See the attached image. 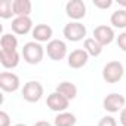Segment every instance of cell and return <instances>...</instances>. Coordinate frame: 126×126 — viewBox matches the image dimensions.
<instances>
[{
    "instance_id": "1",
    "label": "cell",
    "mask_w": 126,
    "mask_h": 126,
    "mask_svg": "<svg viewBox=\"0 0 126 126\" xmlns=\"http://www.w3.org/2000/svg\"><path fill=\"white\" fill-rule=\"evenodd\" d=\"M43 55H45V49L39 42H28L22 47V56L27 64H31V65L39 64L43 59Z\"/></svg>"
},
{
    "instance_id": "2",
    "label": "cell",
    "mask_w": 126,
    "mask_h": 126,
    "mask_svg": "<svg viewBox=\"0 0 126 126\" xmlns=\"http://www.w3.org/2000/svg\"><path fill=\"white\" fill-rule=\"evenodd\" d=\"M123 74H125V68H123V64L119 62V61H110L102 68V79L107 83H117V82H120Z\"/></svg>"
},
{
    "instance_id": "3",
    "label": "cell",
    "mask_w": 126,
    "mask_h": 126,
    "mask_svg": "<svg viewBox=\"0 0 126 126\" xmlns=\"http://www.w3.org/2000/svg\"><path fill=\"white\" fill-rule=\"evenodd\" d=\"M86 36V27L79 21H71L64 27V37L70 42H80Z\"/></svg>"
},
{
    "instance_id": "4",
    "label": "cell",
    "mask_w": 126,
    "mask_h": 126,
    "mask_svg": "<svg viewBox=\"0 0 126 126\" xmlns=\"http://www.w3.org/2000/svg\"><path fill=\"white\" fill-rule=\"evenodd\" d=\"M22 98L28 102H37L43 96V86L36 80H30L22 88Z\"/></svg>"
},
{
    "instance_id": "5",
    "label": "cell",
    "mask_w": 126,
    "mask_h": 126,
    "mask_svg": "<svg viewBox=\"0 0 126 126\" xmlns=\"http://www.w3.org/2000/svg\"><path fill=\"white\" fill-rule=\"evenodd\" d=\"M46 52H47V56L52 61H61L67 55V45L59 39L50 40L46 46Z\"/></svg>"
},
{
    "instance_id": "6",
    "label": "cell",
    "mask_w": 126,
    "mask_h": 126,
    "mask_svg": "<svg viewBox=\"0 0 126 126\" xmlns=\"http://www.w3.org/2000/svg\"><path fill=\"white\" fill-rule=\"evenodd\" d=\"M125 96L120 95V94H110L104 98L102 101V107L108 111V113H117V111H122L123 107H125Z\"/></svg>"
},
{
    "instance_id": "7",
    "label": "cell",
    "mask_w": 126,
    "mask_h": 126,
    "mask_svg": "<svg viewBox=\"0 0 126 126\" xmlns=\"http://www.w3.org/2000/svg\"><path fill=\"white\" fill-rule=\"evenodd\" d=\"M46 105H47L52 111H55V113H64V111L68 108L70 101H68L65 96L59 95L58 92H52V94L47 96V99H46Z\"/></svg>"
},
{
    "instance_id": "8",
    "label": "cell",
    "mask_w": 126,
    "mask_h": 126,
    "mask_svg": "<svg viewBox=\"0 0 126 126\" xmlns=\"http://www.w3.org/2000/svg\"><path fill=\"white\" fill-rule=\"evenodd\" d=\"M0 88L5 92H15L19 89V77L15 73L3 71L0 74Z\"/></svg>"
},
{
    "instance_id": "9",
    "label": "cell",
    "mask_w": 126,
    "mask_h": 126,
    "mask_svg": "<svg viewBox=\"0 0 126 126\" xmlns=\"http://www.w3.org/2000/svg\"><path fill=\"white\" fill-rule=\"evenodd\" d=\"M65 12L71 19L79 21L86 15V5L82 0H70L65 5Z\"/></svg>"
},
{
    "instance_id": "10",
    "label": "cell",
    "mask_w": 126,
    "mask_h": 126,
    "mask_svg": "<svg viewBox=\"0 0 126 126\" xmlns=\"http://www.w3.org/2000/svg\"><path fill=\"white\" fill-rule=\"evenodd\" d=\"M94 39H95L101 46L110 45V43L114 40V31H113V28L108 27V25H98V27H95V30H94Z\"/></svg>"
},
{
    "instance_id": "11",
    "label": "cell",
    "mask_w": 126,
    "mask_h": 126,
    "mask_svg": "<svg viewBox=\"0 0 126 126\" xmlns=\"http://www.w3.org/2000/svg\"><path fill=\"white\" fill-rule=\"evenodd\" d=\"M88 61H89V55L85 49H74L68 55V65L71 68H82L88 64Z\"/></svg>"
},
{
    "instance_id": "12",
    "label": "cell",
    "mask_w": 126,
    "mask_h": 126,
    "mask_svg": "<svg viewBox=\"0 0 126 126\" xmlns=\"http://www.w3.org/2000/svg\"><path fill=\"white\" fill-rule=\"evenodd\" d=\"M12 31L16 34H27L30 31H33V21L30 16H16L12 24Z\"/></svg>"
},
{
    "instance_id": "13",
    "label": "cell",
    "mask_w": 126,
    "mask_h": 126,
    "mask_svg": "<svg viewBox=\"0 0 126 126\" xmlns=\"http://www.w3.org/2000/svg\"><path fill=\"white\" fill-rule=\"evenodd\" d=\"M52 27L50 25H47V24H37L34 28H33V31H31V34H33V37H34V40L36 42H50V37H52Z\"/></svg>"
},
{
    "instance_id": "14",
    "label": "cell",
    "mask_w": 126,
    "mask_h": 126,
    "mask_svg": "<svg viewBox=\"0 0 126 126\" xmlns=\"http://www.w3.org/2000/svg\"><path fill=\"white\" fill-rule=\"evenodd\" d=\"M0 62L5 68H15L19 64V53L16 50L14 52L0 50Z\"/></svg>"
},
{
    "instance_id": "15",
    "label": "cell",
    "mask_w": 126,
    "mask_h": 126,
    "mask_svg": "<svg viewBox=\"0 0 126 126\" xmlns=\"http://www.w3.org/2000/svg\"><path fill=\"white\" fill-rule=\"evenodd\" d=\"M55 92H58V94L62 95V96H65L68 101H70V99H74V98L77 96V88H76V85L71 83V82H61V83L56 86V91H55Z\"/></svg>"
},
{
    "instance_id": "16",
    "label": "cell",
    "mask_w": 126,
    "mask_h": 126,
    "mask_svg": "<svg viewBox=\"0 0 126 126\" xmlns=\"http://www.w3.org/2000/svg\"><path fill=\"white\" fill-rule=\"evenodd\" d=\"M31 8L30 0H14V14L16 16H30Z\"/></svg>"
},
{
    "instance_id": "17",
    "label": "cell",
    "mask_w": 126,
    "mask_h": 126,
    "mask_svg": "<svg viewBox=\"0 0 126 126\" xmlns=\"http://www.w3.org/2000/svg\"><path fill=\"white\" fill-rule=\"evenodd\" d=\"M18 47V39L14 34H3L0 39V50L14 52Z\"/></svg>"
},
{
    "instance_id": "18",
    "label": "cell",
    "mask_w": 126,
    "mask_h": 126,
    "mask_svg": "<svg viewBox=\"0 0 126 126\" xmlns=\"http://www.w3.org/2000/svg\"><path fill=\"white\" fill-rule=\"evenodd\" d=\"M76 122H77V119L73 113L64 111V113H58L53 123H55V126H74Z\"/></svg>"
},
{
    "instance_id": "19",
    "label": "cell",
    "mask_w": 126,
    "mask_h": 126,
    "mask_svg": "<svg viewBox=\"0 0 126 126\" xmlns=\"http://www.w3.org/2000/svg\"><path fill=\"white\" fill-rule=\"evenodd\" d=\"M83 49L88 52L89 56H99L101 52H102V46H101L94 37H92V39H85Z\"/></svg>"
},
{
    "instance_id": "20",
    "label": "cell",
    "mask_w": 126,
    "mask_h": 126,
    "mask_svg": "<svg viewBox=\"0 0 126 126\" xmlns=\"http://www.w3.org/2000/svg\"><path fill=\"white\" fill-rule=\"evenodd\" d=\"M110 22L116 28H126V9H117L111 14Z\"/></svg>"
},
{
    "instance_id": "21",
    "label": "cell",
    "mask_w": 126,
    "mask_h": 126,
    "mask_svg": "<svg viewBox=\"0 0 126 126\" xmlns=\"http://www.w3.org/2000/svg\"><path fill=\"white\" fill-rule=\"evenodd\" d=\"M14 14V2L12 0H2L0 2V16L3 19H8L11 18Z\"/></svg>"
},
{
    "instance_id": "22",
    "label": "cell",
    "mask_w": 126,
    "mask_h": 126,
    "mask_svg": "<svg viewBox=\"0 0 126 126\" xmlns=\"http://www.w3.org/2000/svg\"><path fill=\"white\" fill-rule=\"evenodd\" d=\"M98 126H117V122H116V119L113 116H105V117H102L99 120Z\"/></svg>"
},
{
    "instance_id": "23",
    "label": "cell",
    "mask_w": 126,
    "mask_h": 126,
    "mask_svg": "<svg viewBox=\"0 0 126 126\" xmlns=\"http://www.w3.org/2000/svg\"><path fill=\"white\" fill-rule=\"evenodd\" d=\"M111 5H113L111 0H94V6L99 9H108L111 8Z\"/></svg>"
},
{
    "instance_id": "24",
    "label": "cell",
    "mask_w": 126,
    "mask_h": 126,
    "mask_svg": "<svg viewBox=\"0 0 126 126\" xmlns=\"http://www.w3.org/2000/svg\"><path fill=\"white\" fill-rule=\"evenodd\" d=\"M116 42H117V46L120 47V50L126 52V31H125V33H122V34H119Z\"/></svg>"
},
{
    "instance_id": "25",
    "label": "cell",
    "mask_w": 126,
    "mask_h": 126,
    "mask_svg": "<svg viewBox=\"0 0 126 126\" xmlns=\"http://www.w3.org/2000/svg\"><path fill=\"white\" fill-rule=\"evenodd\" d=\"M11 125V117L6 111H0V126H9Z\"/></svg>"
},
{
    "instance_id": "26",
    "label": "cell",
    "mask_w": 126,
    "mask_h": 126,
    "mask_svg": "<svg viewBox=\"0 0 126 126\" xmlns=\"http://www.w3.org/2000/svg\"><path fill=\"white\" fill-rule=\"evenodd\" d=\"M120 123H122V126H126V108H123L120 111Z\"/></svg>"
},
{
    "instance_id": "27",
    "label": "cell",
    "mask_w": 126,
    "mask_h": 126,
    "mask_svg": "<svg viewBox=\"0 0 126 126\" xmlns=\"http://www.w3.org/2000/svg\"><path fill=\"white\" fill-rule=\"evenodd\" d=\"M33 126H52L49 122H46V120H39V122H36Z\"/></svg>"
},
{
    "instance_id": "28",
    "label": "cell",
    "mask_w": 126,
    "mask_h": 126,
    "mask_svg": "<svg viewBox=\"0 0 126 126\" xmlns=\"http://www.w3.org/2000/svg\"><path fill=\"white\" fill-rule=\"evenodd\" d=\"M117 3H119V5H122V6H126V0H119Z\"/></svg>"
},
{
    "instance_id": "29",
    "label": "cell",
    "mask_w": 126,
    "mask_h": 126,
    "mask_svg": "<svg viewBox=\"0 0 126 126\" xmlns=\"http://www.w3.org/2000/svg\"><path fill=\"white\" fill-rule=\"evenodd\" d=\"M15 126H27V125H24V123H18V125H15Z\"/></svg>"
}]
</instances>
